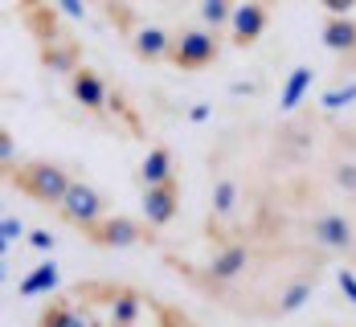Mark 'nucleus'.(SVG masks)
Instances as JSON below:
<instances>
[{"label":"nucleus","instance_id":"12","mask_svg":"<svg viewBox=\"0 0 356 327\" xmlns=\"http://www.w3.org/2000/svg\"><path fill=\"white\" fill-rule=\"evenodd\" d=\"M37 62L54 74H74L82 66V41L74 33H66L58 41H49V45H37Z\"/></svg>","mask_w":356,"mask_h":327},{"label":"nucleus","instance_id":"14","mask_svg":"<svg viewBox=\"0 0 356 327\" xmlns=\"http://www.w3.org/2000/svg\"><path fill=\"white\" fill-rule=\"evenodd\" d=\"M58 324H95V311H86L74 294H54V303L37 315V327H58Z\"/></svg>","mask_w":356,"mask_h":327},{"label":"nucleus","instance_id":"1","mask_svg":"<svg viewBox=\"0 0 356 327\" xmlns=\"http://www.w3.org/2000/svg\"><path fill=\"white\" fill-rule=\"evenodd\" d=\"M70 294L86 311L103 307V319H111V324H143V319H156V324H193L184 311L164 307V303H152L140 287H127V283H78Z\"/></svg>","mask_w":356,"mask_h":327},{"label":"nucleus","instance_id":"11","mask_svg":"<svg viewBox=\"0 0 356 327\" xmlns=\"http://www.w3.org/2000/svg\"><path fill=\"white\" fill-rule=\"evenodd\" d=\"M312 237L320 242L323 250H332V254H353V246H356V229L344 213H320L312 221Z\"/></svg>","mask_w":356,"mask_h":327},{"label":"nucleus","instance_id":"7","mask_svg":"<svg viewBox=\"0 0 356 327\" xmlns=\"http://www.w3.org/2000/svg\"><path fill=\"white\" fill-rule=\"evenodd\" d=\"M58 213H62V221L66 225H90V221H99L103 213H107V196L99 192V188H90L86 181H74L70 192L62 196V205H58Z\"/></svg>","mask_w":356,"mask_h":327},{"label":"nucleus","instance_id":"19","mask_svg":"<svg viewBox=\"0 0 356 327\" xmlns=\"http://www.w3.org/2000/svg\"><path fill=\"white\" fill-rule=\"evenodd\" d=\"M201 21L209 29H229L234 21V0H201Z\"/></svg>","mask_w":356,"mask_h":327},{"label":"nucleus","instance_id":"21","mask_svg":"<svg viewBox=\"0 0 356 327\" xmlns=\"http://www.w3.org/2000/svg\"><path fill=\"white\" fill-rule=\"evenodd\" d=\"M0 160H4V164H0V168H4V176L21 164V160H17V140H13V131H8V127L0 131Z\"/></svg>","mask_w":356,"mask_h":327},{"label":"nucleus","instance_id":"6","mask_svg":"<svg viewBox=\"0 0 356 327\" xmlns=\"http://www.w3.org/2000/svg\"><path fill=\"white\" fill-rule=\"evenodd\" d=\"M17 12L25 21V33L33 37V45H49V41L70 33L62 25V8L54 0H17Z\"/></svg>","mask_w":356,"mask_h":327},{"label":"nucleus","instance_id":"16","mask_svg":"<svg viewBox=\"0 0 356 327\" xmlns=\"http://www.w3.org/2000/svg\"><path fill=\"white\" fill-rule=\"evenodd\" d=\"M323 45L332 49V53H353L356 49V17H327V25H323Z\"/></svg>","mask_w":356,"mask_h":327},{"label":"nucleus","instance_id":"17","mask_svg":"<svg viewBox=\"0 0 356 327\" xmlns=\"http://www.w3.org/2000/svg\"><path fill=\"white\" fill-rule=\"evenodd\" d=\"M312 82H316V70H312V66H299V70L291 74V78H286V86H283V110H295V107H299Z\"/></svg>","mask_w":356,"mask_h":327},{"label":"nucleus","instance_id":"15","mask_svg":"<svg viewBox=\"0 0 356 327\" xmlns=\"http://www.w3.org/2000/svg\"><path fill=\"white\" fill-rule=\"evenodd\" d=\"M168 176H177V156H172V147L152 144L147 156H143V164H140V181L143 184H160V181H168Z\"/></svg>","mask_w":356,"mask_h":327},{"label":"nucleus","instance_id":"2","mask_svg":"<svg viewBox=\"0 0 356 327\" xmlns=\"http://www.w3.org/2000/svg\"><path fill=\"white\" fill-rule=\"evenodd\" d=\"M4 181L13 184L17 192H25L33 205L58 209V205H62V196L70 192L74 176L62 168V164H54V160H21Z\"/></svg>","mask_w":356,"mask_h":327},{"label":"nucleus","instance_id":"3","mask_svg":"<svg viewBox=\"0 0 356 327\" xmlns=\"http://www.w3.org/2000/svg\"><path fill=\"white\" fill-rule=\"evenodd\" d=\"M156 229L160 225H152V221H136V217H103L90 221V225H82L78 233L90 242V246H99V250H131V246H143V242H156Z\"/></svg>","mask_w":356,"mask_h":327},{"label":"nucleus","instance_id":"4","mask_svg":"<svg viewBox=\"0 0 356 327\" xmlns=\"http://www.w3.org/2000/svg\"><path fill=\"white\" fill-rule=\"evenodd\" d=\"M217 53H221V41L213 37L209 25H197V29H180L172 37V53H168V62L177 66V70H205V66H213Z\"/></svg>","mask_w":356,"mask_h":327},{"label":"nucleus","instance_id":"23","mask_svg":"<svg viewBox=\"0 0 356 327\" xmlns=\"http://www.w3.org/2000/svg\"><path fill=\"white\" fill-rule=\"evenodd\" d=\"M58 8H62L70 21H86V17H90V8H86L82 0H58Z\"/></svg>","mask_w":356,"mask_h":327},{"label":"nucleus","instance_id":"13","mask_svg":"<svg viewBox=\"0 0 356 327\" xmlns=\"http://www.w3.org/2000/svg\"><path fill=\"white\" fill-rule=\"evenodd\" d=\"M131 53H136L140 62H147V66L168 62V53H172V33L160 29V25H140V29L131 33Z\"/></svg>","mask_w":356,"mask_h":327},{"label":"nucleus","instance_id":"9","mask_svg":"<svg viewBox=\"0 0 356 327\" xmlns=\"http://www.w3.org/2000/svg\"><path fill=\"white\" fill-rule=\"evenodd\" d=\"M266 21H270V8H266V0H242V4H234L229 41H234L238 49H250L258 37L266 33Z\"/></svg>","mask_w":356,"mask_h":327},{"label":"nucleus","instance_id":"24","mask_svg":"<svg viewBox=\"0 0 356 327\" xmlns=\"http://www.w3.org/2000/svg\"><path fill=\"white\" fill-rule=\"evenodd\" d=\"M323 8H327V17H348L356 8V0H320Z\"/></svg>","mask_w":356,"mask_h":327},{"label":"nucleus","instance_id":"25","mask_svg":"<svg viewBox=\"0 0 356 327\" xmlns=\"http://www.w3.org/2000/svg\"><path fill=\"white\" fill-rule=\"evenodd\" d=\"M21 233H25V225H21V221L8 213V217H4V246H13V242H17Z\"/></svg>","mask_w":356,"mask_h":327},{"label":"nucleus","instance_id":"18","mask_svg":"<svg viewBox=\"0 0 356 327\" xmlns=\"http://www.w3.org/2000/svg\"><path fill=\"white\" fill-rule=\"evenodd\" d=\"M41 291H58V266L54 262H41L33 274L21 278V294H41Z\"/></svg>","mask_w":356,"mask_h":327},{"label":"nucleus","instance_id":"10","mask_svg":"<svg viewBox=\"0 0 356 327\" xmlns=\"http://www.w3.org/2000/svg\"><path fill=\"white\" fill-rule=\"evenodd\" d=\"M180 209V181L168 176L160 184H143V217L152 225H168Z\"/></svg>","mask_w":356,"mask_h":327},{"label":"nucleus","instance_id":"8","mask_svg":"<svg viewBox=\"0 0 356 327\" xmlns=\"http://www.w3.org/2000/svg\"><path fill=\"white\" fill-rule=\"evenodd\" d=\"M70 99L78 103L82 110H90V115H107V107H111V86H107V78L95 70V66H78V70L70 74Z\"/></svg>","mask_w":356,"mask_h":327},{"label":"nucleus","instance_id":"26","mask_svg":"<svg viewBox=\"0 0 356 327\" xmlns=\"http://www.w3.org/2000/svg\"><path fill=\"white\" fill-rule=\"evenodd\" d=\"M95 4H107V0H95Z\"/></svg>","mask_w":356,"mask_h":327},{"label":"nucleus","instance_id":"20","mask_svg":"<svg viewBox=\"0 0 356 327\" xmlns=\"http://www.w3.org/2000/svg\"><path fill=\"white\" fill-rule=\"evenodd\" d=\"M234 205H238V188H234V181H217L213 184V217H229Z\"/></svg>","mask_w":356,"mask_h":327},{"label":"nucleus","instance_id":"5","mask_svg":"<svg viewBox=\"0 0 356 327\" xmlns=\"http://www.w3.org/2000/svg\"><path fill=\"white\" fill-rule=\"evenodd\" d=\"M250 262H254V254H250L246 242H225V246L209 258L205 274H188V270H184V278L205 283V287H229V283H238V278L250 270Z\"/></svg>","mask_w":356,"mask_h":327},{"label":"nucleus","instance_id":"22","mask_svg":"<svg viewBox=\"0 0 356 327\" xmlns=\"http://www.w3.org/2000/svg\"><path fill=\"white\" fill-rule=\"evenodd\" d=\"M25 246H33V250H41V254H49L58 242H54V233H41V229H33V233H25Z\"/></svg>","mask_w":356,"mask_h":327}]
</instances>
